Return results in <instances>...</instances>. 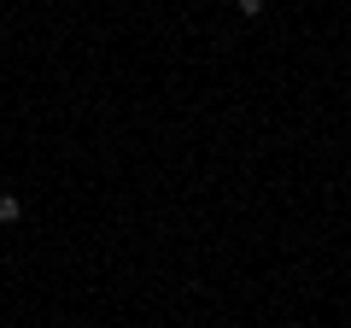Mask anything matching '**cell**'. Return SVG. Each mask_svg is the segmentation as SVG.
I'll use <instances>...</instances> for the list:
<instances>
[{"mask_svg": "<svg viewBox=\"0 0 351 328\" xmlns=\"http://www.w3.org/2000/svg\"><path fill=\"white\" fill-rule=\"evenodd\" d=\"M18 217H24V200L18 194H0V229H12Z\"/></svg>", "mask_w": 351, "mask_h": 328, "instance_id": "obj_1", "label": "cell"}, {"mask_svg": "<svg viewBox=\"0 0 351 328\" xmlns=\"http://www.w3.org/2000/svg\"><path fill=\"white\" fill-rule=\"evenodd\" d=\"M234 6H240L246 18H258V12H263V0H234Z\"/></svg>", "mask_w": 351, "mask_h": 328, "instance_id": "obj_2", "label": "cell"}]
</instances>
